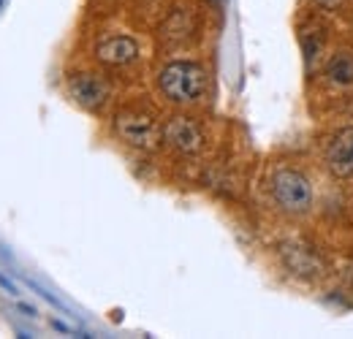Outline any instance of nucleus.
<instances>
[{
	"label": "nucleus",
	"instance_id": "1",
	"mask_svg": "<svg viewBox=\"0 0 353 339\" xmlns=\"http://www.w3.org/2000/svg\"><path fill=\"white\" fill-rule=\"evenodd\" d=\"M158 87L172 103H196L207 90V71L193 60H174L161 68Z\"/></svg>",
	"mask_w": 353,
	"mask_h": 339
},
{
	"label": "nucleus",
	"instance_id": "2",
	"mask_svg": "<svg viewBox=\"0 0 353 339\" xmlns=\"http://www.w3.org/2000/svg\"><path fill=\"white\" fill-rule=\"evenodd\" d=\"M269 193L274 204L288 214H305L312 207V185L294 166H277L269 179Z\"/></svg>",
	"mask_w": 353,
	"mask_h": 339
},
{
	"label": "nucleus",
	"instance_id": "3",
	"mask_svg": "<svg viewBox=\"0 0 353 339\" xmlns=\"http://www.w3.org/2000/svg\"><path fill=\"white\" fill-rule=\"evenodd\" d=\"M114 130L117 136L128 144V147H136V150H152L161 138V127L155 125V120L144 112H133V109H125L117 114L114 120Z\"/></svg>",
	"mask_w": 353,
	"mask_h": 339
},
{
	"label": "nucleus",
	"instance_id": "4",
	"mask_svg": "<svg viewBox=\"0 0 353 339\" xmlns=\"http://www.w3.org/2000/svg\"><path fill=\"white\" fill-rule=\"evenodd\" d=\"M280 260L285 263V269H288L294 277H302V280L323 277V271H326L323 258L315 253L310 245L294 242V239L280 245Z\"/></svg>",
	"mask_w": 353,
	"mask_h": 339
},
{
	"label": "nucleus",
	"instance_id": "5",
	"mask_svg": "<svg viewBox=\"0 0 353 339\" xmlns=\"http://www.w3.org/2000/svg\"><path fill=\"white\" fill-rule=\"evenodd\" d=\"M163 141L182 155H196L204 147V130L190 117H172L163 125Z\"/></svg>",
	"mask_w": 353,
	"mask_h": 339
},
{
	"label": "nucleus",
	"instance_id": "6",
	"mask_svg": "<svg viewBox=\"0 0 353 339\" xmlns=\"http://www.w3.org/2000/svg\"><path fill=\"white\" fill-rule=\"evenodd\" d=\"M68 92H71V98H74L82 109L98 112V109L109 101L112 87H109V82H106L101 74H77V76H71V82H68Z\"/></svg>",
	"mask_w": 353,
	"mask_h": 339
},
{
	"label": "nucleus",
	"instance_id": "7",
	"mask_svg": "<svg viewBox=\"0 0 353 339\" xmlns=\"http://www.w3.org/2000/svg\"><path fill=\"white\" fill-rule=\"evenodd\" d=\"M323 161H326V169L332 171V176H337V179L353 176V125L340 127L329 138Z\"/></svg>",
	"mask_w": 353,
	"mask_h": 339
},
{
	"label": "nucleus",
	"instance_id": "8",
	"mask_svg": "<svg viewBox=\"0 0 353 339\" xmlns=\"http://www.w3.org/2000/svg\"><path fill=\"white\" fill-rule=\"evenodd\" d=\"M95 57H98V63H103L109 68H123V65H131L139 57V43L133 41L131 36H106L95 46Z\"/></svg>",
	"mask_w": 353,
	"mask_h": 339
},
{
	"label": "nucleus",
	"instance_id": "9",
	"mask_svg": "<svg viewBox=\"0 0 353 339\" xmlns=\"http://www.w3.org/2000/svg\"><path fill=\"white\" fill-rule=\"evenodd\" d=\"M326 79L334 87H353V54L337 52L326 63Z\"/></svg>",
	"mask_w": 353,
	"mask_h": 339
},
{
	"label": "nucleus",
	"instance_id": "10",
	"mask_svg": "<svg viewBox=\"0 0 353 339\" xmlns=\"http://www.w3.org/2000/svg\"><path fill=\"white\" fill-rule=\"evenodd\" d=\"M302 49H305V60H307V65H312V60L321 54V49H323V30L321 28H307V30H302Z\"/></svg>",
	"mask_w": 353,
	"mask_h": 339
},
{
	"label": "nucleus",
	"instance_id": "11",
	"mask_svg": "<svg viewBox=\"0 0 353 339\" xmlns=\"http://www.w3.org/2000/svg\"><path fill=\"white\" fill-rule=\"evenodd\" d=\"M0 288H3V291H8L11 296H17V285H14L8 277H3V274H0Z\"/></svg>",
	"mask_w": 353,
	"mask_h": 339
},
{
	"label": "nucleus",
	"instance_id": "12",
	"mask_svg": "<svg viewBox=\"0 0 353 339\" xmlns=\"http://www.w3.org/2000/svg\"><path fill=\"white\" fill-rule=\"evenodd\" d=\"M321 3H323V6H334L337 0H321Z\"/></svg>",
	"mask_w": 353,
	"mask_h": 339
}]
</instances>
